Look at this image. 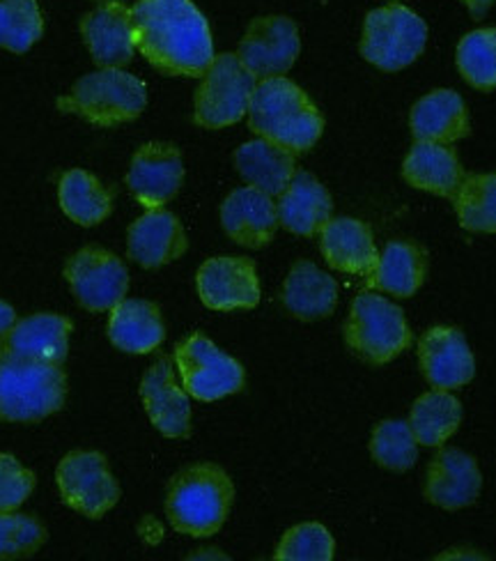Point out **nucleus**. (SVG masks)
<instances>
[{"instance_id":"nucleus-10","label":"nucleus","mask_w":496,"mask_h":561,"mask_svg":"<svg viewBox=\"0 0 496 561\" xmlns=\"http://www.w3.org/2000/svg\"><path fill=\"white\" fill-rule=\"evenodd\" d=\"M62 502L90 520H100L120 502V483L100 451H69L56 470Z\"/></svg>"},{"instance_id":"nucleus-35","label":"nucleus","mask_w":496,"mask_h":561,"mask_svg":"<svg viewBox=\"0 0 496 561\" xmlns=\"http://www.w3.org/2000/svg\"><path fill=\"white\" fill-rule=\"evenodd\" d=\"M42 33L44 21L37 0H0V49L26 54Z\"/></svg>"},{"instance_id":"nucleus-2","label":"nucleus","mask_w":496,"mask_h":561,"mask_svg":"<svg viewBox=\"0 0 496 561\" xmlns=\"http://www.w3.org/2000/svg\"><path fill=\"white\" fill-rule=\"evenodd\" d=\"M246 115L249 127L257 138H265L292 154L311 150L324 131L320 108L286 77L259 81Z\"/></svg>"},{"instance_id":"nucleus-12","label":"nucleus","mask_w":496,"mask_h":561,"mask_svg":"<svg viewBox=\"0 0 496 561\" xmlns=\"http://www.w3.org/2000/svg\"><path fill=\"white\" fill-rule=\"evenodd\" d=\"M198 297L211 311H251L259 304L257 267L244 255H217L196 274Z\"/></svg>"},{"instance_id":"nucleus-31","label":"nucleus","mask_w":496,"mask_h":561,"mask_svg":"<svg viewBox=\"0 0 496 561\" xmlns=\"http://www.w3.org/2000/svg\"><path fill=\"white\" fill-rule=\"evenodd\" d=\"M462 424V403L451 391L432 389L414 401L410 412V428L423 447H441Z\"/></svg>"},{"instance_id":"nucleus-36","label":"nucleus","mask_w":496,"mask_h":561,"mask_svg":"<svg viewBox=\"0 0 496 561\" xmlns=\"http://www.w3.org/2000/svg\"><path fill=\"white\" fill-rule=\"evenodd\" d=\"M336 541L320 523H301L282 534L274 552L276 561H331Z\"/></svg>"},{"instance_id":"nucleus-24","label":"nucleus","mask_w":496,"mask_h":561,"mask_svg":"<svg viewBox=\"0 0 496 561\" xmlns=\"http://www.w3.org/2000/svg\"><path fill=\"white\" fill-rule=\"evenodd\" d=\"M410 127L416 144L439 146L458 144L471 131L466 104L455 90H435L420 98L412 108Z\"/></svg>"},{"instance_id":"nucleus-32","label":"nucleus","mask_w":496,"mask_h":561,"mask_svg":"<svg viewBox=\"0 0 496 561\" xmlns=\"http://www.w3.org/2000/svg\"><path fill=\"white\" fill-rule=\"evenodd\" d=\"M460 226L478 236L496 232V173L464 175L451 198Z\"/></svg>"},{"instance_id":"nucleus-1","label":"nucleus","mask_w":496,"mask_h":561,"mask_svg":"<svg viewBox=\"0 0 496 561\" xmlns=\"http://www.w3.org/2000/svg\"><path fill=\"white\" fill-rule=\"evenodd\" d=\"M134 42L165 77H203L215 62L209 23L192 0H138L131 8Z\"/></svg>"},{"instance_id":"nucleus-21","label":"nucleus","mask_w":496,"mask_h":561,"mask_svg":"<svg viewBox=\"0 0 496 561\" xmlns=\"http://www.w3.org/2000/svg\"><path fill=\"white\" fill-rule=\"evenodd\" d=\"M74 324L58 313H35L16 320L12 330L0 336V347L26 359L62 366L69 353V334Z\"/></svg>"},{"instance_id":"nucleus-8","label":"nucleus","mask_w":496,"mask_h":561,"mask_svg":"<svg viewBox=\"0 0 496 561\" xmlns=\"http://www.w3.org/2000/svg\"><path fill=\"white\" fill-rule=\"evenodd\" d=\"M173 362L182 387L196 401L215 403L244 389V366L226 355L200 332L175 345Z\"/></svg>"},{"instance_id":"nucleus-38","label":"nucleus","mask_w":496,"mask_h":561,"mask_svg":"<svg viewBox=\"0 0 496 561\" xmlns=\"http://www.w3.org/2000/svg\"><path fill=\"white\" fill-rule=\"evenodd\" d=\"M35 490V474L14 456L0 454V513L16 511Z\"/></svg>"},{"instance_id":"nucleus-39","label":"nucleus","mask_w":496,"mask_h":561,"mask_svg":"<svg viewBox=\"0 0 496 561\" xmlns=\"http://www.w3.org/2000/svg\"><path fill=\"white\" fill-rule=\"evenodd\" d=\"M14 324H16V311L8 301L0 299V336H5Z\"/></svg>"},{"instance_id":"nucleus-40","label":"nucleus","mask_w":496,"mask_h":561,"mask_svg":"<svg viewBox=\"0 0 496 561\" xmlns=\"http://www.w3.org/2000/svg\"><path fill=\"white\" fill-rule=\"evenodd\" d=\"M462 3L469 8L471 16L483 19L489 12V8L496 3V0H462Z\"/></svg>"},{"instance_id":"nucleus-37","label":"nucleus","mask_w":496,"mask_h":561,"mask_svg":"<svg viewBox=\"0 0 496 561\" xmlns=\"http://www.w3.org/2000/svg\"><path fill=\"white\" fill-rule=\"evenodd\" d=\"M46 527L28 513H0V561L28 559L46 543Z\"/></svg>"},{"instance_id":"nucleus-5","label":"nucleus","mask_w":496,"mask_h":561,"mask_svg":"<svg viewBox=\"0 0 496 561\" xmlns=\"http://www.w3.org/2000/svg\"><path fill=\"white\" fill-rule=\"evenodd\" d=\"M148 104L146 83L120 67H106L81 77L67 95L58 98L62 113L81 115L94 127L134 123Z\"/></svg>"},{"instance_id":"nucleus-26","label":"nucleus","mask_w":496,"mask_h":561,"mask_svg":"<svg viewBox=\"0 0 496 561\" xmlns=\"http://www.w3.org/2000/svg\"><path fill=\"white\" fill-rule=\"evenodd\" d=\"M111 343L129 355H148L163 343L165 324L161 309L148 299H123L108 318Z\"/></svg>"},{"instance_id":"nucleus-18","label":"nucleus","mask_w":496,"mask_h":561,"mask_svg":"<svg viewBox=\"0 0 496 561\" xmlns=\"http://www.w3.org/2000/svg\"><path fill=\"white\" fill-rule=\"evenodd\" d=\"M188 240L182 221L163 207L148 209L127 232V253L146 270H159L186 253Z\"/></svg>"},{"instance_id":"nucleus-20","label":"nucleus","mask_w":496,"mask_h":561,"mask_svg":"<svg viewBox=\"0 0 496 561\" xmlns=\"http://www.w3.org/2000/svg\"><path fill=\"white\" fill-rule=\"evenodd\" d=\"M221 226L226 236L246 249L267 247L278 230V209L274 196L240 186L221 205Z\"/></svg>"},{"instance_id":"nucleus-11","label":"nucleus","mask_w":496,"mask_h":561,"mask_svg":"<svg viewBox=\"0 0 496 561\" xmlns=\"http://www.w3.org/2000/svg\"><path fill=\"white\" fill-rule=\"evenodd\" d=\"M65 278L77 301L92 313L115 309L129 290V272L113 251L85 247L65 265Z\"/></svg>"},{"instance_id":"nucleus-17","label":"nucleus","mask_w":496,"mask_h":561,"mask_svg":"<svg viewBox=\"0 0 496 561\" xmlns=\"http://www.w3.org/2000/svg\"><path fill=\"white\" fill-rule=\"evenodd\" d=\"M483 474L474 456L462 449H441L425 472V500L443 511H460L481 497Z\"/></svg>"},{"instance_id":"nucleus-41","label":"nucleus","mask_w":496,"mask_h":561,"mask_svg":"<svg viewBox=\"0 0 496 561\" xmlns=\"http://www.w3.org/2000/svg\"><path fill=\"white\" fill-rule=\"evenodd\" d=\"M97 3H120V0H97Z\"/></svg>"},{"instance_id":"nucleus-30","label":"nucleus","mask_w":496,"mask_h":561,"mask_svg":"<svg viewBox=\"0 0 496 561\" xmlns=\"http://www.w3.org/2000/svg\"><path fill=\"white\" fill-rule=\"evenodd\" d=\"M115 192L88 171H67L58 184V201L62 213L79 226H97L113 213Z\"/></svg>"},{"instance_id":"nucleus-22","label":"nucleus","mask_w":496,"mask_h":561,"mask_svg":"<svg viewBox=\"0 0 496 561\" xmlns=\"http://www.w3.org/2000/svg\"><path fill=\"white\" fill-rule=\"evenodd\" d=\"M278 224L301 238H315L318 232L331 221L334 215V201L326 186L305 171H297L286 192L278 196Z\"/></svg>"},{"instance_id":"nucleus-4","label":"nucleus","mask_w":496,"mask_h":561,"mask_svg":"<svg viewBox=\"0 0 496 561\" xmlns=\"http://www.w3.org/2000/svg\"><path fill=\"white\" fill-rule=\"evenodd\" d=\"M67 376L62 366L16 357L0 347V421L37 424L62 410Z\"/></svg>"},{"instance_id":"nucleus-16","label":"nucleus","mask_w":496,"mask_h":561,"mask_svg":"<svg viewBox=\"0 0 496 561\" xmlns=\"http://www.w3.org/2000/svg\"><path fill=\"white\" fill-rule=\"evenodd\" d=\"M184 182L182 152L173 144H148L138 148L127 173L131 196L148 209L171 203Z\"/></svg>"},{"instance_id":"nucleus-23","label":"nucleus","mask_w":496,"mask_h":561,"mask_svg":"<svg viewBox=\"0 0 496 561\" xmlns=\"http://www.w3.org/2000/svg\"><path fill=\"white\" fill-rule=\"evenodd\" d=\"M320 249L331 270L351 276H368L380 261L372 230L351 217L331 219L320 230Z\"/></svg>"},{"instance_id":"nucleus-28","label":"nucleus","mask_w":496,"mask_h":561,"mask_svg":"<svg viewBox=\"0 0 496 561\" xmlns=\"http://www.w3.org/2000/svg\"><path fill=\"white\" fill-rule=\"evenodd\" d=\"M234 169L249 186L269 196H280L297 175V159L265 138H253L234 150Z\"/></svg>"},{"instance_id":"nucleus-19","label":"nucleus","mask_w":496,"mask_h":561,"mask_svg":"<svg viewBox=\"0 0 496 561\" xmlns=\"http://www.w3.org/2000/svg\"><path fill=\"white\" fill-rule=\"evenodd\" d=\"M81 35L102 69L123 67L134 58V16L125 3H100L81 19Z\"/></svg>"},{"instance_id":"nucleus-29","label":"nucleus","mask_w":496,"mask_h":561,"mask_svg":"<svg viewBox=\"0 0 496 561\" xmlns=\"http://www.w3.org/2000/svg\"><path fill=\"white\" fill-rule=\"evenodd\" d=\"M425 276H428V255L425 251L407 240L389 242L380 253L374 270L368 274V286L407 299L418 293Z\"/></svg>"},{"instance_id":"nucleus-25","label":"nucleus","mask_w":496,"mask_h":561,"mask_svg":"<svg viewBox=\"0 0 496 561\" xmlns=\"http://www.w3.org/2000/svg\"><path fill=\"white\" fill-rule=\"evenodd\" d=\"M280 299L295 318L305 322L322 320L336 311L338 284L315 263L297 261L282 284Z\"/></svg>"},{"instance_id":"nucleus-27","label":"nucleus","mask_w":496,"mask_h":561,"mask_svg":"<svg viewBox=\"0 0 496 561\" xmlns=\"http://www.w3.org/2000/svg\"><path fill=\"white\" fill-rule=\"evenodd\" d=\"M458 152L439 144H414L403 161V180L414 190L453 198L464 180Z\"/></svg>"},{"instance_id":"nucleus-6","label":"nucleus","mask_w":496,"mask_h":561,"mask_svg":"<svg viewBox=\"0 0 496 561\" xmlns=\"http://www.w3.org/2000/svg\"><path fill=\"white\" fill-rule=\"evenodd\" d=\"M343 336L354 355L368 364L384 366L412 345L405 311L382 295H357L343 327Z\"/></svg>"},{"instance_id":"nucleus-7","label":"nucleus","mask_w":496,"mask_h":561,"mask_svg":"<svg viewBox=\"0 0 496 561\" xmlns=\"http://www.w3.org/2000/svg\"><path fill=\"white\" fill-rule=\"evenodd\" d=\"M428 44L425 21L405 5L377 8L366 16L361 56L382 72H400L418 60Z\"/></svg>"},{"instance_id":"nucleus-34","label":"nucleus","mask_w":496,"mask_h":561,"mask_svg":"<svg viewBox=\"0 0 496 561\" xmlns=\"http://www.w3.org/2000/svg\"><path fill=\"white\" fill-rule=\"evenodd\" d=\"M372 460L389 472H407L418 460V442L407 421L387 419L370 437Z\"/></svg>"},{"instance_id":"nucleus-9","label":"nucleus","mask_w":496,"mask_h":561,"mask_svg":"<svg viewBox=\"0 0 496 561\" xmlns=\"http://www.w3.org/2000/svg\"><path fill=\"white\" fill-rule=\"evenodd\" d=\"M255 77L234 54H219L196 90L194 121L205 129L238 125L249 113Z\"/></svg>"},{"instance_id":"nucleus-14","label":"nucleus","mask_w":496,"mask_h":561,"mask_svg":"<svg viewBox=\"0 0 496 561\" xmlns=\"http://www.w3.org/2000/svg\"><path fill=\"white\" fill-rule=\"evenodd\" d=\"M418 364L432 389L453 391L476 376V359L458 327L437 324L418 339Z\"/></svg>"},{"instance_id":"nucleus-33","label":"nucleus","mask_w":496,"mask_h":561,"mask_svg":"<svg viewBox=\"0 0 496 561\" xmlns=\"http://www.w3.org/2000/svg\"><path fill=\"white\" fill-rule=\"evenodd\" d=\"M455 62L462 79L481 92L496 90V28H478L458 44Z\"/></svg>"},{"instance_id":"nucleus-15","label":"nucleus","mask_w":496,"mask_h":561,"mask_svg":"<svg viewBox=\"0 0 496 561\" xmlns=\"http://www.w3.org/2000/svg\"><path fill=\"white\" fill-rule=\"evenodd\" d=\"M140 399L154 428L171 439L192 435V403L177 382V368L171 357H159L140 380Z\"/></svg>"},{"instance_id":"nucleus-13","label":"nucleus","mask_w":496,"mask_h":561,"mask_svg":"<svg viewBox=\"0 0 496 561\" xmlns=\"http://www.w3.org/2000/svg\"><path fill=\"white\" fill-rule=\"evenodd\" d=\"M299 51L301 39L292 19L259 16L246 28L238 58L255 79H272L290 72Z\"/></svg>"},{"instance_id":"nucleus-3","label":"nucleus","mask_w":496,"mask_h":561,"mask_svg":"<svg viewBox=\"0 0 496 561\" xmlns=\"http://www.w3.org/2000/svg\"><path fill=\"white\" fill-rule=\"evenodd\" d=\"M234 502V485L223 467L215 462H196L180 470L165 495V516L175 531L207 539L228 520Z\"/></svg>"}]
</instances>
